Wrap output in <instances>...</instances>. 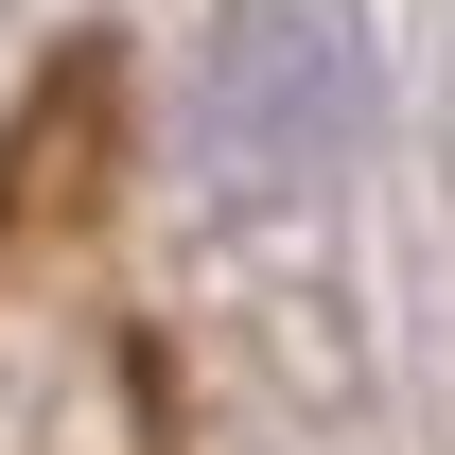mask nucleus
Wrapping results in <instances>:
<instances>
[{"label":"nucleus","mask_w":455,"mask_h":455,"mask_svg":"<svg viewBox=\"0 0 455 455\" xmlns=\"http://www.w3.org/2000/svg\"><path fill=\"white\" fill-rule=\"evenodd\" d=\"M350 140V18H263L228 53V158L245 175H315Z\"/></svg>","instance_id":"1"}]
</instances>
